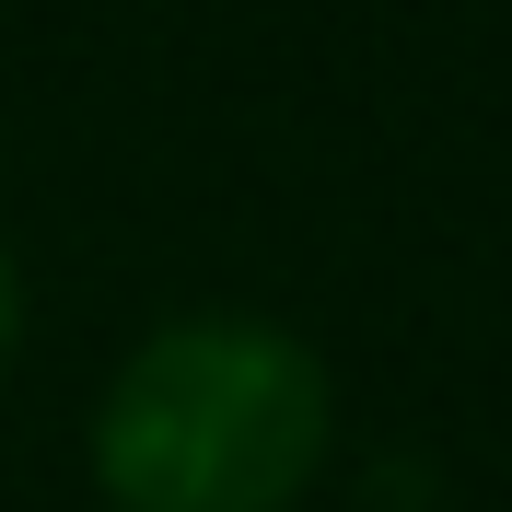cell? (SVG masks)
Wrapping results in <instances>:
<instances>
[{"label":"cell","instance_id":"7a4b0ae2","mask_svg":"<svg viewBox=\"0 0 512 512\" xmlns=\"http://www.w3.org/2000/svg\"><path fill=\"white\" fill-rule=\"evenodd\" d=\"M12 338H24V280H12V245H0V361H12Z\"/></svg>","mask_w":512,"mask_h":512},{"label":"cell","instance_id":"6da1fadb","mask_svg":"<svg viewBox=\"0 0 512 512\" xmlns=\"http://www.w3.org/2000/svg\"><path fill=\"white\" fill-rule=\"evenodd\" d=\"M326 361L268 315H175L117 361L94 478L117 512H291L326 466Z\"/></svg>","mask_w":512,"mask_h":512}]
</instances>
